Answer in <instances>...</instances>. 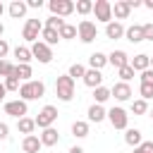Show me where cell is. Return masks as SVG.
<instances>
[{
  "label": "cell",
  "mask_w": 153,
  "mask_h": 153,
  "mask_svg": "<svg viewBox=\"0 0 153 153\" xmlns=\"http://www.w3.org/2000/svg\"><path fill=\"white\" fill-rule=\"evenodd\" d=\"M10 139V127L5 122H0V141H7Z\"/></svg>",
  "instance_id": "7bdbcfd3"
},
{
  "label": "cell",
  "mask_w": 153,
  "mask_h": 153,
  "mask_svg": "<svg viewBox=\"0 0 153 153\" xmlns=\"http://www.w3.org/2000/svg\"><path fill=\"white\" fill-rule=\"evenodd\" d=\"M131 112H134V115H146V112H148V103H146L143 98L131 100Z\"/></svg>",
  "instance_id": "1f68e13d"
},
{
  "label": "cell",
  "mask_w": 153,
  "mask_h": 153,
  "mask_svg": "<svg viewBox=\"0 0 153 153\" xmlns=\"http://www.w3.org/2000/svg\"><path fill=\"white\" fill-rule=\"evenodd\" d=\"M17 129L24 134V136H29V134H33V129H36V122H33V117H22V120H17Z\"/></svg>",
  "instance_id": "484cf974"
},
{
  "label": "cell",
  "mask_w": 153,
  "mask_h": 153,
  "mask_svg": "<svg viewBox=\"0 0 153 153\" xmlns=\"http://www.w3.org/2000/svg\"><path fill=\"white\" fill-rule=\"evenodd\" d=\"M74 12H79L81 17H86V14L93 12V2H91V0H76V2H74Z\"/></svg>",
  "instance_id": "f546056e"
},
{
  "label": "cell",
  "mask_w": 153,
  "mask_h": 153,
  "mask_svg": "<svg viewBox=\"0 0 153 153\" xmlns=\"http://www.w3.org/2000/svg\"><path fill=\"white\" fill-rule=\"evenodd\" d=\"M43 5H45L43 0H26V7H29V10H41Z\"/></svg>",
  "instance_id": "ee69618b"
},
{
  "label": "cell",
  "mask_w": 153,
  "mask_h": 153,
  "mask_svg": "<svg viewBox=\"0 0 153 153\" xmlns=\"http://www.w3.org/2000/svg\"><path fill=\"white\" fill-rule=\"evenodd\" d=\"M134 74H136V72H134V69H131L129 65H127V67H120V69H117V76H120V81H124V84H129V81L134 79Z\"/></svg>",
  "instance_id": "e575fe53"
},
{
  "label": "cell",
  "mask_w": 153,
  "mask_h": 153,
  "mask_svg": "<svg viewBox=\"0 0 153 153\" xmlns=\"http://www.w3.org/2000/svg\"><path fill=\"white\" fill-rule=\"evenodd\" d=\"M84 74H86V67H84V65H79V62L69 65V69H67V76H72L74 81H76V79H84Z\"/></svg>",
  "instance_id": "4dcf8cb0"
},
{
  "label": "cell",
  "mask_w": 153,
  "mask_h": 153,
  "mask_svg": "<svg viewBox=\"0 0 153 153\" xmlns=\"http://www.w3.org/2000/svg\"><path fill=\"white\" fill-rule=\"evenodd\" d=\"M93 14H96V22L110 24L112 22V2L110 0H96L93 2Z\"/></svg>",
  "instance_id": "ba28073f"
},
{
  "label": "cell",
  "mask_w": 153,
  "mask_h": 153,
  "mask_svg": "<svg viewBox=\"0 0 153 153\" xmlns=\"http://www.w3.org/2000/svg\"><path fill=\"white\" fill-rule=\"evenodd\" d=\"M17 93H19V100H24V103L38 100V98L45 96V84H43L41 79H31V81H24Z\"/></svg>",
  "instance_id": "6da1fadb"
},
{
  "label": "cell",
  "mask_w": 153,
  "mask_h": 153,
  "mask_svg": "<svg viewBox=\"0 0 153 153\" xmlns=\"http://www.w3.org/2000/svg\"><path fill=\"white\" fill-rule=\"evenodd\" d=\"M7 55H10V43L0 38V60H7Z\"/></svg>",
  "instance_id": "b9f144b4"
},
{
  "label": "cell",
  "mask_w": 153,
  "mask_h": 153,
  "mask_svg": "<svg viewBox=\"0 0 153 153\" xmlns=\"http://www.w3.org/2000/svg\"><path fill=\"white\" fill-rule=\"evenodd\" d=\"M2 84H5L7 91H19V86H22V81L17 76H7V79H2Z\"/></svg>",
  "instance_id": "74e56055"
},
{
  "label": "cell",
  "mask_w": 153,
  "mask_h": 153,
  "mask_svg": "<svg viewBox=\"0 0 153 153\" xmlns=\"http://www.w3.org/2000/svg\"><path fill=\"white\" fill-rule=\"evenodd\" d=\"M2 12H5V5H2V2H0V17H2Z\"/></svg>",
  "instance_id": "f907efd6"
},
{
  "label": "cell",
  "mask_w": 153,
  "mask_h": 153,
  "mask_svg": "<svg viewBox=\"0 0 153 153\" xmlns=\"http://www.w3.org/2000/svg\"><path fill=\"white\" fill-rule=\"evenodd\" d=\"M69 153H84V148H81V146H72V148H69Z\"/></svg>",
  "instance_id": "7dc6e473"
},
{
  "label": "cell",
  "mask_w": 153,
  "mask_h": 153,
  "mask_svg": "<svg viewBox=\"0 0 153 153\" xmlns=\"http://www.w3.org/2000/svg\"><path fill=\"white\" fill-rule=\"evenodd\" d=\"M134 153H153V141H141L134 148Z\"/></svg>",
  "instance_id": "f35d334b"
},
{
  "label": "cell",
  "mask_w": 153,
  "mask_h": 153,
  "mask_svg": "<svg viewBox=\"0 0 153 153\" xmlns=\"http://www.w3.org/2000/svg\"><path fill=\"white\" fill-rule=\"evenodd\" d=\"M105 100H110V88H108V86H98V88H93V103L103 105Z\"/></svg>",
  "instance_id": "f1b7e54d"
},
{
  "label": "cell",
  "mask_w": 153,
  "mask_h": 153,
  "mask_svg": "<svg viewBox=\"0 0 153 153\" xmlns=\"http://www.w3.org/2000/svg\"><path fill=\"white\" fill-rule=\"evenodd\" d=\"M55 96H57L62 103H69V100L74 98V79L67 76V74L57 76V79H55Z\"/></svg>",
  "instance_id": "7a4b0ae2"
},
{
  "label": "cell",
  "mask_w": 153,
  "mask_h": 153,
  "mask_svg": "<svg viewBox=\"0 0 153 153\" xmlns=\"http://www.w3.org/2000/svg\"><path fill=\"white\" fill-rule=\"evenodd\" d=\"M12 72H14V65L10 60H0V76L7 79V76H12Z\"/></svg>",
  "instance_id": "d590c367"
},
{
  "label": "cell",
  "mask_w": 153,
  "mask_h": 153,
  "mask_svg": "<svg viewBox=\"0 0 153 153\" xmlns=\"http://www.w3.org/2000/svg\"><path fill=\"white\" fill-rule=\"evenodd\" d=\"M129 67H131L134 72H143V69H148V67H151V55L139 53V55L129 57Z\"/></svg>",
  "instance_id": "4fadbf2b"
},
{
  "label": "cell",
  "mask_w": 153,
  "mask_h": 153,
  "mask_svg": "<svg viewBox=\"0 0 153 153\" xmlns=\"http://www.w3.org/2000/svg\"><path fill=\"white\" fill-rule=\"evenodd\" d=\"M41 146H57L60 143V134L55 127H48V129H41Z\"/></svg>",
  "instance_id": "5bb4252c"
},
{
  "label": "cell",
  "mask_w": 153,
  "mask_h": 153,
  "mask_svg": "<svg viewBox=\"0 0 153 153\" xmlns=\"http://www.w3.org/2000/svg\"><path fill=\"white\" fill-rule=\"evenodd\" d=\"M143 41H153V22L143 24Z\"/></svg>",
  "instance_id": "60d3db41"
},
{
  "label": "cell",
  "mask_w": 153,
  "mask_h": 153,
  "mask_svg": "<svg viewBox=\"0 0 153 153\" xmlns=\"http://www.w3.org/2000/svg\"><path fill=\"white\" fill-rule=\"evenodd\" d=\"M151 120H153V110H151Z\"/></svg>",
  "instance_id": "f5cc1de1"
},
{
  "label": "cell",
  "mask_w": 153,
  "mask_h": 153,
  "mask_svg": "<svg viewBox=\"0 0 153 153\" xmlns=\"http://www.w3.org/2000/svg\"><path fill=\"white\" fill-rule=\"evenodd\" d=\"M139 96L148 103V100L153 98V84H141V86H139Z\"/></svg>",
  "instance_id": "8d00e7d4"
},
{
  "label": "cell",
  "mask_w": 153,
  "mask_h": 153,
  "mask_svg": "<svg viewBox=\"0 0 153 153\" xmlns=\"http://www.w3.org/2000/svg\"><path fill=\"white\" fill-rule=\"evenodd\" d=\"M141 141H143V134H141L136 127H127V129H124V143H127V146L136 148Z\"/></svg>",
  "instance_id": "44dd1931"
},
{
  "label": "cell",
  "mask_w": 153,
  "mask_h": 153,
  "mask_svg": "<svg viewBox=\"0 0 153 153\" xmlns=\"http://www.w3.org/2000/svg\"><path fill=\"white\" fill-rule=\"evenodd\" d=\"M105 36L110 38V41H117V38H124V24L122 22H110V24H105Z\"/></svg>",
  "instance_id": "2e32d148"
},
{
  "label": "cell",
  "mask_w": 153,
  "mask_h": 153,
  "mask_svg": "<svg viewBox=\"0 0 153 153\" xmlns=\"http://www.w3.org/2000/svg\"><path fill=\"white\" fill-rule=\"evenodd\" d=\"M127 5H129V10H136V7H141V0H127Z\"/></svg>",
  "instance_id": "f6af8a7d"
},
{
  "label": "cell",
  "mask_w": 153,
  "mask_h": 153,
  "mask_svg": "<svg viewBox=\"0 0 153 153\" xmlns=\"http://www.w3.org/2000/svg\"><path fill=\"white\" fill-rule=\"evenodd\" d=\"M5 115L22 120V117L29 115V103H24V100H19V98H14V100H5Z\"/></svg>",
  "instance_id": "30bf717a"
},
{
  "label": "cell",
  "mask_w": 153,
  "mask_h": 153,
  "mask_svg": "<svg viewBox=\"0 0 153 153\" xmlns=\"http://www.w3.org/2000/svg\"><path fill=\"white\" fill-rule=\"evenodd\" d=\"M41 38H43V43L45 45H57V41H60V33L55 31V29H48V26H43V31H41Z\"/></svg>",
  "instance_id": "4316f807"
},
{
  "label": "cell",
  "mask_w": 153,
  "mask_h": 153,
  "mask_svg": "<svg viewBox=\"0 0 153 153\" xmlns=\"http://www.w3.org/2000/svg\"><path fill=\"white\" fill-rule=\"evenodd\" d=\"M88 88H98V86H103V72H98V69H86V74H84V79H81Z\"/></svg>",
  "instance_id": "ac0fdd59"
},
{
  "label": "cell",
  "mask_w": 153,
  "mask_h": 153,
  "mask_svg": "<svg viewBox=\"0 0 153 153\" xmlns=\"http://www.w3.org/2000/svg\"><path fill=\"white\" fill-rule=\"evenodd\" d=\"M141 5H143V7H148V10H153V0H143Z\"/></svg>",
  "instance_id": "c3c4849f"
},
{
  "label": "cell",
  "mask_w": 153,
  "mask_h": 153,
  "mask_svg": "<svg viewBox=\"0 0 153 153\" xmlns=\"http://www.w3.org/2000/svg\"><path fill=\"white\" fill-rule=\"evenodd\" d=\"M105 120H108V122H110V124H112L115 129H122V131H124V129L129 127V115H127V110H124V108H120V105L110 108V110H108V117H105Z\"/></svg>",
  "instance_id": "8992f818"
},
{
  "label": "cell",
  "mask_w": 153,
  "mask_h": 153,
  "mask_svg": "<svg viewBox=\"0 0 153 153\" xmlns=\"http://www.w3.org/2000/svg\"><path fill=\"white\" fill-rule=\"evenodd\" d=\"M12 53H14V57H17V65H31V60H33L29 45H17Z\"/></svg>",
  "instance_id": "603a6c76"
},
{
  "label": "cell",
  "mask_w": 153,
  "mask_h": 153,
  "mask_svg": "<svg viewBox=\"0 0 153 153\" xmlns=\"http://www.w3.org/2000/svg\"><path fill=\"white\" fill-rule=\"evenodd\" d=\"M139 79H141V84H153V69H151V67H148V69H143Z\"/></svg>",
  "instance_id": "ab89813d"
},
{
  "label": "cell",
  "mask_w": 153,
  "mask_h": 153,
  "mask_svg": "<svg viewBox=\"0 0 153 153\" xmlns=\"http://www.w3.org/2000/svg\"><path fill=\"white\" fill-rule=\"evenodd\" d=\"M105 65H108V55H105V53H98V50H96V53L88 55V69H98V72H100Z\"/></svg>",
  "instance_id": "cb8c5ba5"
},
{
  "label": "cell",
  "mask_w": 153,
  "mask_h": 153,
  "mask_svg": "<svg viewBox=\"0 0 153 153\" xmlns=\"http://www.w3.org/2000/svg\"><path fill=\"white\" fill-rule=\"evenodd\" d=\"M65 24H67V22H65L62 17H53V14H50V17L45 19V24H43V26H48V29H55V31H60V29H62Z\"/></svg>",
  "instance_id": "d6a6232c"
},
{
  "label": "cell",
  "mask_w": 153,
  "mask_h": 153,
  "mask_svg": "<svg viewBox=\"0 0 153 153\" xmlns=\"http://www.w3.org/2000/svg\"><path fill=\"white\" fill-rule=\"evenodd\" d=\"M86 115H88V120H86L88 124H91V122H96V124H100V122H103V120L108 117V110H105L103 105H98V103H93V105L88 108V112H86Z\"/></svg>",
  "instance_id": "d6986e66"
},
{
  "label": "cell",
  "mask_w": 153,
  "mask_h": 153,
  "mask_svg": "<svg viewBox=\"0 0 153 153\" xmlns=\"http://www.w3.org/2000/svg\"><path fill=\"white\" fill-rule=\"evenodd\" d=\"M108 65H112L115 69L127 67V65H129V55H127L124 50H112V53L108 55Z\"/></svg>",
  "instance_id": "e0dca14e"
},
{
  "label": "cell",
  "mask_w": 153,
  "mask_h": 153,
  "mask_svg": "<svg viewBox=\"0 0 153 153\" xmlns=\"http://www.w3.org/2000/svg\"><path fill=\"white\" fill-rule=\"evenodd\" d=\"M72 134H74L76 139H86V136H88V122H86V120L72 122Z\"/></svg>",
  "instance_id": "83f0119b"
},
{
  "label": "cell",
  "mask_w": 153,
  "mask_h": 153,
  "mask_svg": "<svg viewBox=\"0 0 153 153\" xmlns=\"http://www.w3.org/2000/svg\"><path fill=\"white\" fill-rule=\"evenodd\" d=\"M129 14H131V10H129L127 0H117V2L112 5V17H115V22H120V19H127Z\"/></svg>",
  "instance_id": "7402d4cb"
},
{
  "label": "cell",
  "mask_w": 153,
  "mask_h": 153,
  "mask_svg": "<svg viewBox=\"0 0 153 153\" xmlns=\"http://www.w3.org/2000/svg\"><path fill=\"white\" fill-rule=\"evenodd\" d=\"M124 38H127L129 43H141V41H143V24L124 26Z\"/></svg>",
  "instance_id": "7c38bea8"
},
{
  "label": "cell",
  "mask_w": 153,
  "mask_h": 153,
  "mask_svg": "<svg viewBox=\"0 0 153 153\" xmlns=\"http://www.w3.org/2000/svg\"><path fill=\"white\" fill-rule=\"evenodd\" d=\"M41 31H43V22H41L38 17L26 19V22H24V29H22V38H24L26 43H36L38 36H41Z\"/></svg>",
  "instance_id": "5b68a950"
},
{
  "label": "cell",
  "mask_w": 153,
  "mask_h": 153,
  "mask_svg": "<svg viewBox=\"0 0 153 153\" xmlns=\"http://www.w3.org/2000/svg\"><path fill=\"white\" fill-rule=\"evenodd\" d=\"M151 69H153V57H151Z\"/></svg>",
  "instance_id": "816d5d0a"
},
{
  "label": "cell",
  "mask_w": 153,
  "mask_h": 153,
  "mask_svg": "<svg viewBox=\"0 0 153 153\" xmlns=\"http://www.w3.org/2000/svg\"><path fill=\"white\" fill-rule=\"evenodd\" d=\"M43 146H41V139L36 136V134H29V136H24L22 139V151L24 153H38Z\"/></svg>",
  "instance_id": "ffe728a7"
},
{
  "label": "cell",
  "mask_w": 153,
  "mask_h": 153,
  "mask_svg": "<svg viewBox=\"0 0 153 153\" xmlns=\"http://www.w3.org/2000/svg\"><path fill=\"white\" fill-rule=\"evenodd\" d=\"M5 96H7V88H5V84H2V81H0V103H2V100H5Z\"/></svg>",
  "instance_id": "bcb514c9"
},
{
  "label": "cell",
  "mask_w": 153,
  "mask_h": 153,
  "mask_svg": "<svg viewBox=\"0 0 153 153\" xmlns=\"http://www.w3.org/2000/svg\"><path fill=\"white\" fill-rule=\"evenodd\" d=\"M57 108L55 105H43L41 108V112L33 117V122H36V127L38 129H48V127H53L55 124V120H57Z\"/></svg>",
  "instance_id": "277c9868"
},
{
  "label": "cell",
  "mask_w": 153,
  "mask_h": 153,
  "mask_svg": "<svg viewBox=\"0 0 153 153\" xmlns=\"http://www.w3.org/2000/svg\"><path fill=\"white\" fill-rule=\"evenodd\" d=\"M57 33H60V38H65V41L76 38V26H74V24H65V26H62Z\"/></svg>",
  "instance_id": "836d02e7"
},
{
  "label": "cell",
  "mask_w": 153,
  "mask_h": 153,
  "mask_svg": "<svg viewBox=\"0 0 153 153\" xmlns=\"http://www.w3.org/2000/svg\"><path fill=\"white\" fill-rule=\"evenodd\" d=\"M76 38H79L81 43H93V41L98 38V26H96V22L81 19V22L76 24Z\"/></svg>",
  "instance_id": "3957f363"
},
{
  "label": "cell",
  "mask_w": 153,
  "mask_h": 153,
  "mask_svg": "<svg viewBox=\"0 0 153 153\" xmlns=\"http://www.w3.org/2000/svg\"><path fill=\"white\" fill-rule=\"evenodd\" d=\"M26 10H29V7H26L24 0H12V2L7 5V12H10L12 19H24V17H26Z\"/></svg>",
  "instance_id": "9a60e30c"
},
{
  "label": "cell",
  "mask_w": 153,
  "mask_h": 153,
  "mask_svg": "<svg viewBox=\"0 0 153 153\" xmlns=\"http://www.w3.org/2000/svg\"><path fill=\"white\" fill-rule=\"evenodd\" d=\"M2 33H5V26H2V22H0V38H2Z\"/></svg>",
  "instance_id": "681fc988"
},
{
  "label": "cell",
  "mask_w": 153,
  "mask_h": 153,
  "mask_svg": "<svg viewBox=\"0 0 153 153\" xmlns=\"http://www.w3.org/2000/svg\"><path fill=\"white\" fill-rule=\"evenodd\" d=\"M12 76H17V79L24 84V81H31V76H33V69H31V65H14V72H12Z\"/></svg>",
  "instance_id": "d4e9b609"
},
{
  "label": "cell",
  "mask_w": 153,
  "mask_h": 153,
  "mask_svg": "<svg viewBox=\"0 0 153 153\" xmlns=\"http://www.w3.org/2000/svg\"><path fill=\"white\" fill-rule=\"evenodd\" d=\"M131 96H134V91H131V86L124 84V81H117V84L110 88V98H115L117 103H127V100H131Z\"/></svg>",
  "instance_id": "8fae6325"
},
{
  "label": "cell",
  "mask_w": 153,
  "mask_h": 153,
  "mask_svg": "<svg viewBox=\"0 0 153 153\" xmlns=\"http://www.w3.org/2000/svg\"><path fill=\"white\" fill-rule=\"evenodd\" d=\"M31 57L38 60L41 65H48L53 60V48L45 45L43 41H36V43H31Z\"/></svg>",
  "instance_id": "9c48e42d"
},
{
  "label": "cell",
  "mask_w": 153,
  "mask_h": 153,
  "mask_svg": "<svg viewBox=\"0 0 153 153\" xmlns=\"http://www.w3.org/2000/svg\"><path fill=\"white\" fill-rule=\"evenodd\" d=\"M48 10L53 17H69L74 12V2L72 0H48Z\"/></svg>",
  "instance_id": "52a82bcc"
}]
</instances>
